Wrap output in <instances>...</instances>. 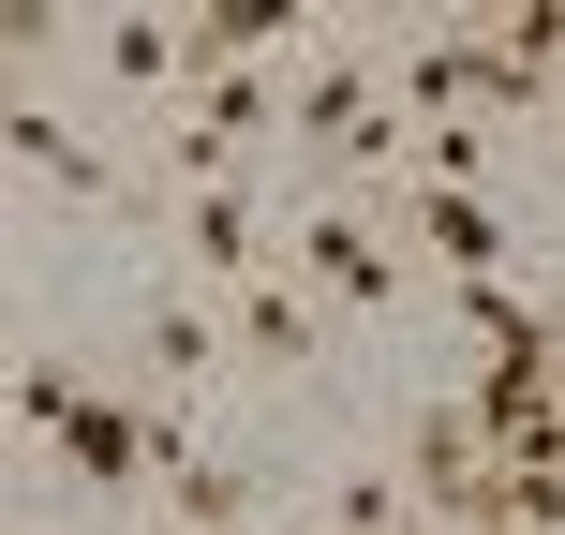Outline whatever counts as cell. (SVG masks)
<instances>
[{
    "instance_id": "cell-7",
    "label": "cell",
    "mask_w": 565,
    "mask_h": 535,
    "mask_svg": "<svg viewBox=\"0 0 565 535\" xmlns=\"http://www.w3.org/2000/svg\"><path fill=\"white\" fill-rule=\"evenodd\" d=\"M179 238H194V268L224 282V298H238V282H268V268H282V254H268V194H254V179H209V194L179 208Z\"/></svg>"
},
{
    "instance_id": "cell-1",
    "label": "cell",
    "mask_w": 565,
    "mask_h": 535,
    "mask_svg": "<svg viewBox=\"0 0 565 535\" xmlns=\"http://www.w3.org/2000/svg\"><path fill=\"white\" fill-rule=\"evenodd\" d=\"M268 135H298V89H268V75H194V89H179V119H164V164L209 194V179H238Z\"/></svg>"
},
{
    "instance_id": "cell-6",
    "label": "cell",
    "mask_w": 565,
    "mask_h": 535,
    "mask_svg": "<svg viewBox=\"0 0 565 535\" xmlns=\"http://www.w3.org/2000/svg\"><path fill=\"white\" fill-rule=\"evenodd\" d=\"M298 268L328 282L342 312H402V268H387V238H372L358 208H298Z\"/></svg>"
},
{
    "instance_id": "cell-4",
    "label": "cell",
    "mask_w": 565,
    "mask_h": 535,
    "mask_svg": "<svg viewBox=\"0 0 565 535\" xmlns=\"http://www.w3.org/2000/svg\"><path fill=\"white\" fill-rule=\"evenodd\" d=\"M402 477H417V506H447L461 535H477L491 477H507V447L477 431V402H431V417H417V447H402Z\"/></svg>"
},
{
    "instance_id": "cell-8",
    "label": "cell",
    "mask_w": 565,
    "mask_h": 535,
    "mask_svg": "<svg viewBox=\"0 0 565 535\" xmlns=\"http://www.w3.org/2000/svg\"><path fill=\"white\" fill-rule=\"evenodd\" d=\"M149 491H164V521H179V535H238V521H254V477H238V461H209V447H194V417L164 431V477H149Z\"/></svg>"
},
{
    "instance_id": "cell-15",
    "label": "cell",
    "mask_w": 565,
    "mask_h": 535,
    "mask_svg": "<svg viewBox=\"0 0 565 535\" xmlns=\"http://www.w3.org/2000/svg\"><path fill=\"white\" fill-rule=\"evenodd\" d=\"M328 535H342V521H328Z\"/></svg>"
},
{
    "instance_id": "cell-9",
    "label": "cell",
    "mask_w": 565,
    "mask_h": 535,
    "mask_svg": "<svg viewBox=\"0 0 565 535\" xmlns=\"http://www.w3.org/2000/svg\"><path fill=\"white\" fill-rule=\"evenodd\" d=\"M224 342H238V357H254V372H312V342H328V312H312L298 298V282H238V298H224Z\"/></svg>"
},
{
    "instance_id": "cell-11",
    "label": "cell",
    "mask_w": 565,
    "mask_h": 535,
    "mask_svg": "<svg viewBox=\"0 0 565 535\" xmlns=\"http://www.w3.org/2000/svg\"><path fill=\"white\" fill-rule=\"evenodd\" d=\"M15 164L45 179V194H75V208H105V164L75 149V119H45V105H15Z\"/></svg>"
},
{
    "instance_id": "cell-2",
    "label": "cell",
    "mask_w": 565,
    "mask_h": 535,
    "mask_svg": "<svg viewBox=\"0 0 565 535\" xmlns=\"http://www.w3.org/2000/svg\"><path fill=\"white\" fill-rule=\"evenodd\" d=\"M298 135H312V149H342V164H402V149H417V119L387 105V75L328 60V75H298Z\"/></svg>"
},
{
    "instance_id": "cell-10",
    "label": "cell",
    "mask_w": 565,
    "mask_h": 535,
    "mask_svg": "<svg viewBox=\"0 0 565 535\" xmlns=\"http://www.w3.org/2000/svg\"><path fill=\"white\" fill-rule=\"evenodd\" d=\"M209 357H238V342H224V312H209V298H149V402H179Z\"/></svg>"
},
{
    "instance_id": "cell-14",
    "label": "cell",
    "mask_w": 565,
    "mask_h": 535,
    "mask_svg": "<svg viewBox=\"0 0 565 535\" xmlns=\"http://www.w3.org/2000/svg\"><path fill=\"white\" fill-rule=\"evenodd\" d=\"M402 491L417 477H342V535H402Z\"/></svg>"
},
{
    "instance_id": "cell-3",
    "label": "cell",
    "mask_w": 565,
    "mask_h": 535,
    "mask_svg": "<svg viewBox=\"0 0 565 535\" xmlns=\"http://www.w3.org/2000/svg\"><path fill=\"white\" fill-rule=\"evenodd\" d=\"M164 431H179V402H89V417L60 431V477L75 491H149L164 477Z\"/></svg>"
},
{
    "instance_id": "cell-12",
    "label": "cell",
    "mask_w": 565,
    "mask_h": 535,
    "mask_svg": "<svg viewBox=\"0 0 565 535\" xmlns=\"http://www.w3.org/2000/svg\"><path fill=\"white\" fill-rule=\"evenodd\" d=\"M477 535H565V461H507L491 506H477Z\"/></svg>"
},
{
    "instance_id": "cell-5",
    "label": "cell",
    "mask_w": 565,
    "mask_h": 535,
    "mask_svg": "<svg viewBox=\"0 0 565 535\" xmlns=\"http://www.w3.org/2000/svg\"><path fill=\"white\" fill-rule=\"evenodd\" d=\"M402 238H417L431 268H461V282H507V254H521V224L491 194H461V179H417V194H402Z\"/></svg>"
},
{
    "instance_id": "cell-13",
    "label": "cell",
    "mask_w": 565,
    "mask_h": 535,
    "mask_svg": "<svg viewBox=\"0 0 565 535\" xmlns=\"http://www.w3.org/2000/svg\"><path fill=\"white\" fill-rule=\"evenodd\" d=\"M15 417H30V431H45V447H60V431L89 417V387H75V372H30V387H15Z\"/></svg>"
}]
</instances>
